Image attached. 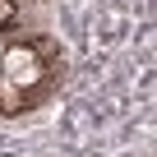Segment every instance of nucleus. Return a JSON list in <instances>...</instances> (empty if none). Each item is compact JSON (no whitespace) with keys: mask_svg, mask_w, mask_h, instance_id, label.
I'll list each match as a JSON object with an SVG mask.
<instances>
[{"mask_svg":"<svg viewBox=\"0 0 157 157\" xmlns=\"http://www.w3.org/2000/svg\"><path fill=\"white\" fill-rule=\"evenodd\" d=\"M0 74H5L10 88L28 93L33 102H37V97L46 93V83H51V69H46V60H42V46H33V42H10L5 56H0Z\"/></svg>","mask_w":157,"mask_h":157,"instance_id":"obj_1","label":"nucleus"},{"mask_svg":"<svg viewBox=\"0 0 157 157\" xmlns=\"http://www.w3.org/2000/svg\"><path fill=\"white\" fill-rule=\"evenodd\" d=\"M14 19V5H10V0H0V23H10Z\"/></svg>","mask_w":157,"mask_h":157,"instance_id":"obj_2","label":"nucleus"},{"mask_svg":"<svg viewBox=\"0 0 157 157\" xmlns=\"http://www.w3.org/2000/svg\"><path fill=\"white\" fill-rule=\"evenodd\" d=\"M5 46H10V42H5V37H0V56H5Z\"/></svg>","mask_w":157,"mask_h":157,"instance_id":"obj_3","label":"nucleus"},{"mask_svg":"<svg viewBox=\"0 0 157 157\" xmlns=\"http://www.w3.org/2000/svg\"><path fill=\"white\" fill-rule=\"evenodd\" d=\"M0 78H5V74H0Z\"/></svg>","mask_w":157,"mask_h":157,"instance_id":"obj_4","label":"nucleus"}]
</instances>
